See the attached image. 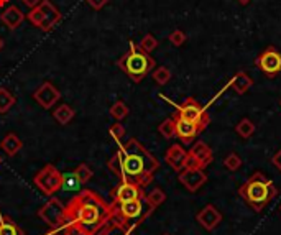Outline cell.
Listing matches in <instances>:
<instances>
[{
  "label": "cell",
  "instance_id": "1",
  "mask_svg": "<svg viewBox=\"0 0 281 235\" xmlns=\"http://www.w3.org/2000/svg\"><path fill=\"white\" fill-rule=\"evenodd\" d=\"M107 166L120 181H130L146 188L151 185L155 173L160 170V161L137 138H130L125 143H118Z\"/></svg>",
  "mask_w": 281,
  "mask_h": 235
},
{
  "label": "cell",
  "instance_id": "2",
  "mask_svg": "<svg viewBox=\"0 0 281 235\" xmlns=\"http://www.w3.org/2000/svg\"><path fill=\"white\" fill-rule=\"evenodd\" d=\"M112 219V207L92 189L79 191L66 205L64 225L76 227L87 235H97V232Z\"/></svg>",
  "mask_w": 281,
  "mask_h": 235
},
{
  "label": "cell",
  "instance_id": "3",
  "mask_svg": "<svg viewBox=\"0 0 281 235\" xmlns=\"http://www.w3.org/2000/svg\"><path fill=\"white\" fill-rule=\"evenodd\" d=\"M278 189L262 171H255L239 188V196L255 212H262L276 197Z\"/></svg>",
  "mask_w": 281,
  "mask_h": 235
},
{
  "label": "cell",
  "instance_id": "4",
  "mask_svg": "<svg viewBox=\"0 0 281 235\" xmlns=\"http://www.w3.org/2000/svg\"><path fill=\"white\" fill-rule=\"evenodd\" d=\"M117 66L133 81V83H142L145 76L150 74L151 69L157 66V63H155V60L150 55L142 51L130 40L129 51L117 61Z\"/></svg>",
  "mask_w": 281,
  "mask_h": 235
},
{
  "label": "cell",
  "instance_id": "5",
  "mask_svg": "<svg viewBox=\"0 0 281 235\" xmlns=\"http://www.w3.org/2000/svg\"><path fill=\"white\" fill-rule=\"evenodd\" d=\"M112 207V217L117 219L118 222L127 225L129 229H135L140 224H143L145 220L153 214V207L146 202L145 197L122 204H110Z\"/></svg>",
  "mask_w": 281,
  "mask_h": 235
},
{
  "label": "cell",
  "instance_id": "6",
  "mask_svg": "<svg viewBox=\"0 0 281 235\" xmlns=\"http://www.w3.org/2000/svg\"><path fill=\"white\" fill-rule=\"evenodd\" d=\"M163 99L168 100V102H171L169 99H166L165 95H161ZM173 104V102H171ZM177 110V115L181 117V119L184 120H188V122H192V123H196V125L199 127V130L204 132L207 127H209V123H211V117L209 114L206 112L204 107L199 104V102L196 99H192V97H188L186 100L183 102V104H173Z\"/></svg>",
  "mask_w": 281,
  "mask_h": 235
},
{
  "label": "cell",
  "instance_id": "7",
  "mask_svg": "<svg viewBox=\"0 0 281 235\" xmlns=\"http://www.w3.org/2000/svg\"><path fill=\"white\" fill-rule=\"evenodd\" d=\"M33 185L36 189H40L44 196H55L58 191H61L63 185V174L59 173L53 165H44L41 170L35 174Z\"/></svg>",
  "mask_w": 281,
  "mask_h": 235
},
{
  "label": "cell",
  "instance_id": "8",
  "mask_svg": "<svg viewBox=\"0 0 281 235\" xmlns=\"http://www.w3.org/2000/svg\"><path fill=\"white\" fill-rule=\"evenodd\" d=\"M36 216H38L49 229H61L66 222V205L59 201L58 197L51 196L48 202L43 204L38 209Z\"/></svg>",
  "mask_w": 281,
  "mask_h": 235
},
{
  "label": "cell",
  "instance_id": "9",
  "mask_svg": "<svg viewBox=\"0 0 281 235\" xmlns=\"http://www.w3.org/2000/svg\"><path fill=\"white\" fill-rule=\"evenodd\" d=\"M145 196H146L145 188L130 181H120V185H117L110 191V204H122V202L142 199Z\"/></svg>",
  "mask_w": 281,
  "mask_h": 235
},
{
  "label": "cell",
  "instance_id": "10",
  "mask_svg": "<svg viewBox=\"0 0 281 235\" xmlns=\"http://www.w3.org/2000/svg\"><path fill=\"white\" fill-rule=\"evenodd\" d=\"M177 179H180V182L189 193H196V191H199L207 182V174L204 171V168L186 166L177 174Z\"/></svg>",
  "mask_w": 281,
  "mask_h": 235
},
{
  "label": "cell",
  "instance_id": "11",
  "mask_svg": "<svg viewBox=\"0 0 281 235\" xmlns=\"http://www.w3.org/2000/svg\"><path fill=\"white\" fill-rule=\"evenodd\" d=\"M257 66L268 77H275L281 72V53L275 46H268L257 58Z\"/></svg>",
  "mask_w": 281,
  "mask_h": 235
},
{
  "label": "cell",
  "instance_id": "12",
  "mask_svg": "<svg viewBox=\"0 0 281 235\" xmlns=\"http://www.w3.org/2000/svg\"><path fill=\"white\" fill-rule=\"evenodd\" d=\"M212 150L209 148V145L204 142H196L191 146V150L188 151V160H186V166H199V168H206L212 163ZM184 166V168H186Z\"/></svg>",
  "mask_w": 281,
  "mask_h": 235
},
{
  "label": "cell",
  "instance_id": "13",
  "mask_svg": "<svg viewBox=\"0 0 281 235\" xmlns=\"http://www.w3.org/2000/svg\"><path fill=\"white\" fill-rule=\"evenodd\" d=\"M33 99L36 104H40L43 109L48 110L61 99V92L58 91V87L55 84H51L49 81H46V83H43L38 89L33 92Z\"/></svg>",
  "mask_w": 281,
  "mask_h": 235
},
{
  "label": "cell",
  "instance_id": "14",
  "mask_svg": "<svg viewBox=\"0 0 281 235\" xmlns=\"http://www.w3.org/2000/svg\"><path fill=\"white\" fill-rule=\"evenodd\" d=\"M196 220L204 230L212 232V230H216L219 224L222 222V212L216 207V205L207 204L196 214Z\"/></svg>",
  "mask_w": 281,
  "mask_h": 235
},
{
  "label": "cell",
  "instance_id": "15",
  "mask_svg": "<svg viewBox=\"0 0 281 235\" xmlns=\"http://www.w3.org/2000/svg\"><path fill=\"white\" fill-rule=\"evenodd\" d=\"M174 132H176V137L180 138V140L184 143V145H191V142H194V138L201 134V130L196 125V123L192 122H188L181 119L180 115L174 114Z\"/></svg>",
  "mask_w": 281,
  "mask_h": 235
},
{
  "label": "cell",
  "instance_id": "16",
  "mask_svg": "<svg viewBox=\"0 0 281 235\" xmlns=\"http://www.w3.org/2000/svg\"><path fill=\"white\" fill-rule=\"evenodd\" d=\"M41 10H43V21L40 25L41 32H49L56 27V23L61 20V12H59L56 7L49 2V0H41Z\"/></svg>",
  "mask_w": 281,
  "mask_h": 235
},
{
  "label": "cell",
  "instance_id": "17",
  "mask_svg": "<svg viewBox=\"0 0 281 235\" xmlns=\"http://www.w3.org/2000/svg\"><path fill=\"white\" fill-rule=\"evenodd\" d=\"M186 160H188V151L184 150L181 145H171L166 150L165 161L174 171H181L183 168L186 166Z\"/></svg>",
  "mask_w": 281,
  "mask_h": 235
},
{
  "label": "cell",
  "instance_id": "18",
  "mask_svg": "<svg viewBox=\"0 0 281 235\" xmlns=\"http://www.w3.org/2000/svg\"><path fill=\"white\" fill-rule=\"evenodd\" d=\"M0 20H2V23L9 28V30H17L21 25V21L25 20V13L21 12L17 5H9L4 10L2 15H0Z\"/></svg>",
  "mask_w": 281,
  "mask_h": 235
},
{
  "label": "cell",
  "instance_id": "19",
  "mask_svg": "<svg viewBox=\"0 0 281 235\" xmlns=\"http://www.w3.org/2000/svg\"><path fill=\"white\" fill-rule=\"evenodd\" d=\"M228 86H231L237 94L242 95V94L248 92L250 87L253 86V79H251L245 71H239V72H235V76L231 79Z\"/></svg>",
  "mask_w": 281,
  "mask_h": 235
},
{
  "label": "cell",
  "instance_id": "20",
  "mask_svg": "<svg viewBox=\"0 0 281 235\" xmlns=\"http://www.w3.org/2000/svg\"><path fill=\"white\" fill-rule=\"evenodd\" d=\"M0 146H2V150L7 153V156L13 158L21 148H23V142L20 140L18 135H15L13 132H10V134H7L4 137V140H2V143H0Z\"/></svg>",
  "mask_w": 281,
  "mask_h": 235
},
{
  "label": "cell",
  "instance_id": "21",
  "mask_svg": "<svg viewBox=\"0 0 281 235\" xmlns=\"http://www.w3.org/2000/svg\"><path fill=\"white\" fill-rule=\"evenodd\" d=\"M97 235H133V230L129 229L127 225H123L122 222H118L117 219H110L109 222L102 227L97 232Z\"/></svg>",
  "mask_w": 281,
  "mask_h": 235
},
{
  "label": "cell",
  "instance_id": "22",
  "mask_svg": "<svg viewBox=\"0 0 281 235\" xmlns=\"http://www.w3.org/2000/svg\"><path fill=\"white\" fill-rule=\"evenodd\" d=\"M0 235H25V232L12 217L0 212Z\"/></svg>",
  "mask_w": 281,
  "mask_h": 235
},
{
  "label": "cell",
  "instance_id": "23",
  "mask_svg": "<svg viewBox=\"0 0 281 235\" xmlns=\"http://www.w3.org/2000/svg\"><path fill=\"white\" fill-rule=\"evenodd\" d=\"M74 115H76V112H74V109L68 104L58 106L55 109V112H53V117L56 119V122L59 123V125H68V123L74 119Z\"/></svg>",
  "mask_w": 281,
  "mask_h": 235
},
{
  "label": "cell",
  "instance_id": "24",
  "mask_svg": "<svg viewBox=\"0 0 281 235\" xmlns=\"http://www.w3.org/2000/svg\"><path fill=\"white\" fill-rule=\"evenodd\" d=\"M17 104V97L7 87H0V114H7Z\"/></svg>",
  "mask_w": 281,
  "mask_h": 235
},
{
  "label": "cell",
  "instance_id": "25",
  "mask_svg": "<svg viewBox=\"0 0 281 235\" xmlns=\"http://www.w3.org/2000/svg\"><path fill=\"white\" fill-rule=\"evenodd\" d=\"M235 132H237V135H239L240 138H243V140H247V138H250L251 135L255 134V123L245 117V119H242V120L235 125Z\"/></svg>",
  "mask_w": 281,
  "mask_h": 235
},
{
  "label": "cell",
  "instance_id": "26",
  "mask_svg": "<svg viewBox=\"0 0 281 235\" xmlns=\"http://www.w3.org/2000/svg\"><path fill=\"white\" fill-rule=\"evenodd\" d=\"M110 117H112V119H115L117 122H120V120H123L125 117L129 115V106L125 104L123 100H117V102H114L112 106H110Z\"/></svg>",
  "mask_w": 281,
  "mask_h": 235
},
{
  "label": "cell",
  "instance_id": "27",
  "mask_svg": "<svg viewBox=\"0 0 281 235\" xmlns=\"http://www.w3.org/2000/svg\"><path fill=\"white\" fill-rule=\"evenodd\" d=\"M145 199L153 209H157L158 205H161L163 202L166 201V193L161 188H155V189H151V193H148L145 196Z\"/></svg>",
  "mask_w": 281,
  "mask_h": 235
},
{
  "label": "cell",
  "instance_id": "28",
  "mask_svg": "<svg viewBox=\"0 0 281 235\" xmlns=\"http://www.w3.org/2000/svg\"><path fill=\"white\" fill-rule=\"evenodd\" d=\"M79 188H81V181L78 179V176L74 174V171H69V173L63 174V185H61L63 191H69V193H74V191H79Z\"/></svg>",
  "mask_w": 281,
  "mask_h": 235
},
{
  "label": "cell",
  "instance_id": "29",
  "mask_svg": "<svg viewBox=\"0 0 281 235\" xmlns=\"http://www.w3.org/2000/svg\"><path fill=\"white\" fill-rule=\"evenodd\" d=\"M158 132L166 138V140H171L173 137H176L174 132V117H169V119L163 120L158 125Z\"/></svg>",
  "mask_w": 281,
  "mask_h": 235
},
{
  "label": "cell",
  "instance_id": "30",
  "mask_svg": "<svg viewBox=\"0 0 281 235\" xmlns=\"http://www.w3.org/2000/svg\"><path fill=\"white\" fill-rule=\"evenodd\" d=\"M151 77L155 79V83H157L158 86H165L169 83V79H171V71L165 68V66H158V68L153 71Z\"/></svg>",
  "mask_w": 281,
  "mask_h": 235
},
{
  "label": "cell",
  "instance_id": "31",
  "mask_svg": "<svg viewBox=\"0 0 281 235\" xmlns=\"http://www.w3.org/2000/svg\"><path fill=\"white\" fill-rule=\"evenodd\" d=\"M137 46H138L140 49H142V51H145V53L150 55L153 49H157V46H158V40L155 38V36H153L151 33H146V35L143 36V38H142V41H140Z\"/></svg>",
  "mask_w": 281,
  "mask_h": 235
},
{
  "label": "cell",
  "instance_id": "32",
  "mask_svg": "<svg viewBox=\"0 0 281 235\" xmlns=\"http://www.w3.org/2000/svg\"><path fill=\"white\" fill-rule=\"evenodd\" d=\"M74 174L78 176V179L81 181V185H86V182H89L92 179V170L89 168L86 163H79L76 166V170H74Z\"/></svg>",
  "mask_w": 281,
  "mask_h": 235
},
{
  "label": "cell",
  "instance_id": "33",
  "mask_svg": "<svg viewBox=\"0 0 281 235\" xmlns=\"http://www.w3.org/2000/svg\"><path fill=\"white\" fill-rule=\"evenodd\" d=\"M224 166L227 168L228 171H237L239 168L242 166V158L239 153L235 151H231L228 155L224 158Z\"/></svg>",
  "mask_w": 281,
  "mask_h": 235
},
{
  "label": "cell",
  "instance_id": "34",
  "mask_svg": "<svg viewBox=\"0 0 281 235\" xmlns=\"http://www.w3.org/2000/svg\"><path fill=\"white\" fill-rule=\"evenodd\" d=\"M109 135L112 137L117 143H120V140H122L123 135H125V127L122 125L120 122H115L114 125L109 128Z\"/></svg>",
  "mask_w": 281,
  "mask_h": 235
},
{
  "label": "cell",
  "instance_id": "35",
  "mask_svg": "<svg viewBox=\"0 0 281 235\" xmlns=\"http://www.w3.org/2000/svg\"><path fill=\"white\" fill-rule=\"evenodd\" d=\"M28 20L32 21V23H33L36 28H40L41 21H43V10H41V7H40V5L30 10V13H28Z\"/></svg>",
  "mask_w": 281,
  "mask_h": 235
},
{
  "label": "cell",
  "instance_id": "36",
  "mask_svg": "<svg viewBox=\"0 0 281 235\" xmlns=\"http://www.w3.org/2000/svg\"><path fill=\"white\" fill-rule=\"evenodd\" d=\"M168 40L171 41V45L181 46V45H184V41H186V33L181 32V30H174V32L169 33Z\"/></svg>",
  "mask_w": 281,
  "mask_h": 235
},
{
  "label": "cell",
  "instance_id": "37",
  "mask_svg": "<svg viewBox=\"0 0 281 235\" xmlns=\"http://www.w3.org/2000/svg\"><path fill=\"white\" fill-rule=\"evenodd\" d=\"M86 2L89 4V7H92L94 10H100L102 7H106L109 0H86Z\"/></svg>",
  "mask_w": 281,
  "mask_h": 235
},
{
  "label": "cell",
  "instance_id": "38",
  "mask_svg": "<svg viewBox=\"0 0 281 235\" xmlns=\"http://www.w3.org/2000/svg\"><path fill=\"white\" fill-rule=\"evenodd\" d=\"M64 235H87L86 232L76 229V227H71V225H64Z\"/></svg>",
  "mask_w": 281,
  "mask_h": 235
},
{
  "label": "cell",
  "instance_id": "39",
  "mask_svg": "<svg viewBox=\"0 0 281 235\" xmlns=\"http://www.w3.org/2000/svg\"><path fill=\"white\" fill-rule=\"evenodd\" d=\"M271 163L275 165L278 170L281 171V148L275 153V155H273V158H271Z\"/></svg>",
  "mask_w": 281,
  "mask_h": 235
},
{
  "label": "cell",
  "instance_id": "40",
  "mask_svg": "<svg viewBox=\"0 0 281 235\" xmlns=\"http://www.w3.org/2000/svg\"><path fill=\"white\" fill-rule=\"evenodd\" d=\"M21 4L28 9H35V7H38L41 4V0H21Z\"/></svg>",
  "mask_w": 281,
  "mask_h": 235
},
{
  "label": "cell",
  "instance_id": "41",
  "mask_svg": "<svg viewBox=\"0 0 281 235\" xmlns=\"http://www.w3.org/2000/svg\"><path fill=\"white\" fill-rule=\"evenodd\" d=\"M43 235H64V229L61 227V229H49L46 233H43Z\"/></svg>",
  "mask_w": 281,
  "mask_h": 235
},
{
  "label": "cell",
  "instance_id": "42",
  "mask_svg": "<svg viewBox=\"0 0 281 235\" xmlns=\"http://www.w3.org/2000/svg\"><path fill=\"white\" fill-rule=\"evenodd\" d=\"M237 2H239L240 5H248V4L251 2V0H237Z\"/></svg>",
  "mask_w": 281,
  "mask_h": 235
},
{
  "label": "cell",
  "instance_id": "43",
  "mask_svg": "<svg viewBox=\"0 0 281 235\" xmlns=\"http://www.w3.org/2000/svg\"><path fill=\"white\" fill-rule=\"evenodd\" d=\"M2 48H4V40L0 38V51H2Z\"/></svg>",
  "mask_w": 281,
  "mask_h": 235
},
{
  "label": "cell",
  "instance_id": "44",
  "mask_svg": "<svg viewBox=\"0 0 281 235\" xmlns=\"http://www.w3.org/2000/svg\"><path fill=\"white\" fill-rule=\"evenodd\" d=\"M0 163H2V158H0Z\"/></svg>",
  "mask_w": 281,
  "mask_h": 235
},
{
  "label": "cell",
  "instance_id": "45",
  "mask_svg": "<svg viewBox=\"0 0 281 235\" xmlns=\"http://www.w3.org/2000/svg\"><path fill=\"white\" fill-rule=\"evenodd\" d=\"M163 235H169V233H163Z\"/></svg>",
  "mask_w": 281,
  "mask_h": 235
},
{
  "label": "cell",
  "instance_id": "46",
  "mask_svg": "<svg viewBox=\"0 0 281 235\" xmlns=\"http://www.w3.org/2000/svg\"><path fill=\"white\" fill-rule=\"evenodd\" d=\"M279 211H281V205H279Z\"/></svg>",
  "mask_w": 281,
  "mask_h": 235
},
{
  "label": "cell",
  "instance_id": "47",
  "mask_svg": "<svg viewBox=\"0 0 281 235\" xmlns=\"http://www.w3.org/2000/svg\"><path fill=\"white\" fill-rule=\"evenodd\" d=\"M279 106H281V100H279Z\"/></svg>",
  "mask_w": 281,
  "mask_h": 235
}]
</instances>
